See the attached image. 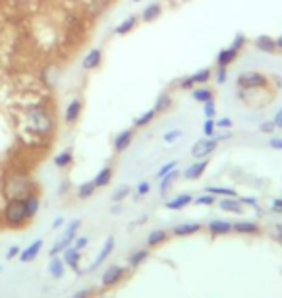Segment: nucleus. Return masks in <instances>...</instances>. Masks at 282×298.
<instances>
[{"label":"nucleus","mask_w":282,"mask_h":298,"mask_svg":"<svg viewBox=\"0 0 282 298\" xmlns=\"http://www.w3.org/2000/svg\"><path fill=\"white\" fill-rule=\"evenodd\" d=\"M218 207L222 211H230V213H242L244 207H242V201L236 198H224L218 201Z\"/></svg>","instance_id":"19"},{"label":"nucleus","mask_w":282,"mask_h":298,"mask_svg":"<svg viewBox=\"0 0 282 298\" xmlns=\"http://www.w3.org/2000/svg\"><path fill=\"white\" fill-rule=\"evenodd\" d=\"M147 256H149L147 250H137V252H133V254L128 258V264H130V267H137L141 262H145V260H147Z\"/></svg>","instance_id":"35"},{"label":"nucleus","mask_w":282,"mask_h":298,"mask_svg":"<svg viewBox=\"0 0 282 298\" xmlns=\"http://www.w3.org/2000/svg\"><path fill=\"white\" fill-rule=\"evenodd\" d=\"M4 223L8 227H22L27 221V213H25V203L20 198H12L6 201L4 211H2Z\"/></svg>","instance_id":"2"},{"label":"nucleus","mask_w":282,"mask_h":298,"mask_svg":"<svg viewBox=\"0 0 282 298\" xmlns=\"http://www.w3.org/2000/svg\"><path fill=\"white\" fill-rule=\"evenodd\" d=\"M182 138V132L180 130H168V132L163 136L164 144H174V142H178Z\"/></svg>","instance_id":"37"},{"label":"nucleus","mask_w":282,"mask_h":298,"mask_svg":"<svg viewBox=\"0 0 282 298\" xmlns=\"http://www.w3.org/2000/svg\"><path fill=\"white\" fill-rule=\"evenodd\" d=\"M197 205H211V203H215V196L213 194H203V196H199L197 199H194Z\"/></svg>","instance_id":"41"},{"label":"nucleus","mask_w":282,"mask_h":298,"mask_svg":"<svg viewBox=\"0 0 282 298\" xmlns=\"http://www.w3.org/2000/svg\"><path fill=\"white\" fill-rule=\"evenodd\" d=\"M131 140H133V132H131L130 128H128V130H122V132L114 138V149H116V153L126 151V149L130 147Z\"/></svg>","instance_id":"12"},{"label":"nucleus","mask_w":282,"mask_h":298,"mask_svg":"<svg viewBox=\"0 0 282 298\" xmlns=\"http://www.w3.org/2000/svg\"><path fill=\"white\" fill-rule=\"evenodd\" d=\"M23 203H25V213H27V221L33 219L37 213H39V207H41V201L35 194H29L27 198H23Z\"/></svg>","instance_id":"16"},{"label":"nucleus","mask_w":282,"mask_h":298,"mask_svg":"<svg viewBox=\"0 0 282 298\" xmlns=\"http://www.w3.org/2000/svg\"><path fill=\"white\" fill-rule=\"evenodd\" d=\"M276 130V126H274V122L272 120H265L259 124V132L261 134H272Z\"/></svg>","instance_id":"42"},{"label":"nucleus","mask_w":282,"mask_h":298,"mask_svg":"<svg viewBox=\"0 0 282 298\" xmlns=\"http://www.w3.org/2000/svg\"><path fill=\"white\" fill-rule=\"evenodd\" d=\"M170 105H172L170 95H168V93H161V95H159V99H157V103H155V111L163 112V111H166Z\"/></svg>","instance_id":"34"},{"label":"nucleus","mask_w":282,"mask_h":298,"mask_svg":"<svg viewBox=\"0 0 282 298\" xmlns=\"http://www.w3.org/2000/svg\"><path fill=\"white\" fill-rule=\"evenodd\" d=\"M194 88H196V81L192 79V76H185L180 79V89L187 91V89H194Z\"/></svg>","instance_id":"44"},{"label":"nucleus","mask_w":282,"mask_h":298,"mask_svg":"<svg viewBox=\"0 0 282 298\" xmlns=\"http://www.w3.org/2000/svg\"><path fill=\"white\" fill-rule=\"evenodd\" d=\"M269 83V79L265 74L261 72H253V70H248V72H242L236 79V86L242 89H259L265 88Z\"/></svg>","instance_id":"4"},{"label":"nucleus","mask_w":282,"mask_h":298,"mask_svg":"<svg viewBox=\"0 0 282 298\" xmlns=\"http://www.w3.org/2000/svg\"><path fill=\"white\" fill-rule=\"evenodd\" d=\"M166 240V232L163 229H155V231L149 232V236H147V244L149 246H159L161 242Z\"/></svg>","instance_id":"30"},{"label":"nucleus","mask_w":282,"mask_h":298,"mask_svg":"<svg viewBox=\"0 0 282 298\" xmlns=\"http://www.w3.org/2000/svg\"><path fill=\"white\" fill-rule=\"evenodd\" d=\"M43 238H37V240H33L25 250H22L20 252V256H18V260L22 262V264H29V262H33L37 256H39V252L43 250Z\"/></svg>","instance_id":"6"},{"label":"nucleus","mask_w":282,"mask_h":298,"mask_svg":"<svg viewBox=\"0 0 282 298\" xmlns=\"http://www.w3.org/2000/svg\"><path fill=\"white\" fill-rule=\"evenodd\" d=\"M20 252H22V250H20V246H10V248H8V252H6V260L10 262V260H14V258H18Z\"/></svg>","instance_id":"46"},{"label":"nucleus","mask_w":282,"mask_h":298,"mask_svg":"<svg viewBox=\"0 0 282 298\" xmlns=\"http://www.w3.org/2000/svg\"><path fill=\"white\" fill-rule=\"evenodd\" d=\"M131 2H135V4H137V2H141V0H131Z\"/></svg>","instance_id":"59"},{"label":"nucleus","mask_w":282,"mask_h":298,"mask_svg":"<svg viewBox=\"0 0 282 298\" xmlns=\"http://www.w3.org/2000/svg\"><path fill=\"white\" fill-rule=\"evenodd\" d=\"M209 231L213 234H228L232 231V223L222 221V219H217V221H211L209 223Z\"/></svg>","instance_id":"22"},{"label":"nucleus","mask_w":282,"mask_h":298,"mask_svg":"<svg viewBox=\"0 0 282 298\" xmlns=\"http://www.w3.org/2000/svg\"><path fill=\"white\" fill-rule=\"evenodd\" d=\"M218 142L215 138H203V140H199L196 142L194 145V149H192V155L196 157V159H207V155H211L215 149H217Z\"/></svg>","instance_id":"5"},{"label":"nucleus","mask_w":282,"mask_h":298,"mask_svg":"<svg viewBox=\"0 0 282 298\" xmlns=\"http://www.w3.org/2000/svg\"><path fill=\"white\" fill-rule=\"evenodd\" d=\"M83 111V103L79 99H72L68 103V107H66V112H64V120L68 124H74V122L79 118V114Z\"/></svg>","instance_id":"8"},{"label":"nucleus","mask_w":282,"mask_h":298,"mask_svg":"<svg viewBox=\"0 0 282 298\" xmlns=\"http://www.w3.org/2000/svg\"><path fill=\"white\" fill-rule=\"evenodd\" d=\"M128 194H130V188H128V186L118 188V190H116V192L112 194V201H116V203H120V201H122V199L126 198Z\"/></svg>","instance_id":"40"},{"label":"nucleus","mask_w":282,"mask_h":298,"mask_svg":"<svg viewBox=\"0 0 282 298\" xmlns=\"http://www.w3.org/2000/svg\"><path fill=\"white\" fill-rule=\"evenodd\" d=\"M194 201V196L192 194H180V196H176V198L168 199L166 201V207L168 209H182L185 205H190Z\"/></svg>","instance_id":"18"},{"label":"nucleus","mask_w":282,"mask_h":298,"mask_svg":"<svg viewBox=\"0 0 282 298\" xmlns=\"http://www.w3.org/2000/svg\"><path fill=\"white\" fill-rule=\"evenodd\" d=\"M110 180H112V168H110V166H105L103 171H99L97 177L93 178V182H95V186H97V188L109 186Z\"/></svg>","instance_id":"20"},{"label":"nucleus","mask_w":282,"mask_h":298,"mask_svg":"<svg viewBox=\"0 0 282 298\" xmlns=\"http://www.w3.org/2000/svg\"><path fill=\"white\" fill-rule=\"evenodd\" d=\"M64 225V217H56L55 223H53V229H60Z\"/></svg>","instance_id":"56"},{"label":"nucleus","mask_w":282,"mask_h":298,"mask_svg":"<svg viewBox=\"0 0 282 298\" xmlns=\"http://www.w3.org/2000/svg\"><path fill=\"white\" fill-rule=\"evenodd\" d=\"M89 294H91V290H77L72 298H89Z\"/></svg>","instance_id":"54"},{"label":"nucleus","mask_w":282,"mask_h":298,"mask_svg":"<svg viewBox=\"0 0 282 298\" xmlns=\"http://www.w3.org/2000/svg\"><path fill=\"white\" fill-rule=\"evenodd\" d=\"M62 260H64V264L68 267H72L74 271L81 273L79 271V260H81V256H79V250H76L74 246H68L64 252H62Z\"/></svg>","instance_id":"9"},{"label":"nucleus","mask_w":282,"mask_h":298,"mask_svg":"<svg viewBox=\"0 0 282 298\" xmlns=\"http://www.w3.org/2000/svg\"><path fill=\"white\" fill-rule=\"evenodd\" d=\"M209 194L213 196H226V198H236V190L232 188H220V186H209L207 188Z\"/></svg>","instance_id":"33"},{"label":"nucleus","mask_w":282,"mask_h":298,"mask_svg":"<svg viewBox=\"0 0 282 298\" xmlns=\"http://www.w3.org/2000/svg\"><path fill=\"white\" fill-rule=\"evenodd\" d=\"M176 166H178V161H168L166 165H163V166H161V168H159V173H157V177H159V178H163L164 175H168L170 171H174Z\"/></svg>","instance_id":"39"},{"label":"nucleus","mask_w":282,"mask_h":298,"mask_svg":"<svg viewBox=\"0 0 282 298\" xmlns=\"http://www.w3.org/2000/svg\"><path fill=\"white\" fill-rule=\"evenodd\" d=\"M207 165H209V161L207 159H201L199 163H194L192 166H187L184 171V178L185 180H196V178H199L203 173H205Z\"/></svg>","instance_id":"14"},{"label":"nucleus","mask_w":282,"mask_h":298,"mask_svg":"<svg viewBox=\"0 0 282 298\" xmlns=\"http://www.w3.org/2000/svg\"><path fill=\"white\" fill-rule=\"evenodd\" d=\"M272 122H274V126H276V128H280V130H282V109H278V112L274 114Z\"/></svg>","instance_id":"52"},{"label":"nucleus","mask_w":282,"mask_h":298,"mask_svg":"<svg viewBox=\"0 0 282 298\" xmlns=\"http://www.w3.org/2000/svg\"><path fill=\"white\" fill-rule=\"evenodd\" d=\"M155 114H157V111L155 109H149V111H145L143 114H139L135 120H133V126L135 128H141V126H145V124H149V122L155 118Z\"/></svg>","instance_id":"32"},{"label":"nucleus","mask_w":282,"mask_h":298,"mask_svg":"<svg viewBox=\"0 0 282 298\" xmlns=\"http://www.w3.org/2000/svg\"><path fill=\"white\" fill-rule=\"evenodd\" d=\"M79 225H81V221L79 219H74V221L70 223L68 227H66V231H64V234H62V238H64L66 242H74L76 240V234H77V229H79Z\"/></svg>","instance_id":"27"},{"label":"nucleus","mask_w":282,"mask_h":298,"mask_svg":"<svg viewBox=\"0 0 282 298\" xmlns=\"http://www.w3.org/2000/svg\"><path fill=\"white\" fill-rule=\"evenodd\" d=\"M87 242H89V240H87L85 236H77L76 242H74V248H76V250H81V248H85L87 246Z\"/></svg>","instance_id":"47"},{"label":"nucleus","mask_w":282,"mask_h":298,"mask_svg":"<svg viewBox=\"0 0 282 298\" xmlns=\"http://www.w3.org/2000/svg\"><path fill=\"white\" fill-rule=\"evenodd\" d=\"M133 25H135V16H130V18H126L122 23H118L116 27H114V33L116 35H126L130 33L131 29H133Z\"/></svg>","instance_id":"29"},{"label":"nucleus","mask_w":282,"mask_h":298,"mask_svg":"<svg viewBox=\"0 0 282 298\" xmlns=\"http://www.w3.org/2000/svg\"><path fill=\"white\" fill-rule=\"evenodd\" d=\"M149 190H151V184L143 180V182L137 184V196H145V194H149Z\"/></svg>","instance_id":"45"},{"label":"nucleus","mask_w":282,"mask_h":298,"mask_svg":"<svg viewBox=\"0 0 282 298\" xmlns=\"http://www.w3.org/2000/svg\"><path fill=\"white\" fill-rule=\"evenodd\" d=\"M192 97H194L197 103H207V101H213V91H211V89H207V88L194 89Z\"/></svg>","instance_id":"31"},{"label":"nucleus","mask_w":282,"mask_h":298,"mask_svg":"<svg viewBox=\"0 0 282 298\" xmlns=\"http://www.w3.org/2000/svg\"><path fill=\"white\" fill-rule=\"evenodd\" d=\"M180 177V173H178V168H174V171H170L168 175H164L163 178H161V186H159V190H161V194H166L168 190H170V186L174 184V180Z\"/></svg>","instance_id":"24"},{"label":"nucleus","mask_w":282,"mask_h":298,"mask_svg":"<svg viewBox=\"0 0 282 298\" xmlns=\"http://www.w3.org/2000/svg\"><path fill=\"white\" fill-rule=\"evenodd\" d=\"M112 250H114V238L109 236V238H107V242H105V246H103V250H101L99 256L95 258V262H93V265H91V269H95V267H99L101 264H105V260L112 254Z\"/></svg>","instance_id":"15"},{"label":"nucleus","mask_w":282,"mask_h":298,"mask_svg":"<svg viewBox=\"0 0 282 298\" xmlns=\"http://www.w3.org/2000/svg\"><path fill=\"white\" fill-rule=\"evenodd\" d=\"M4 194H6V198L12 199V198H27L29 194H33V182L31 178L23 177V175H14L12 178L6 180V184H4Z\"/></svg>","instance_id":"1"},{"label":"nucleus","mask_w":282,"mask_h":298,"mask_svg":"<svg viewBox=\"0 0 282 298\" xmlns=\"http://www.w3.org/2000/svg\"><path fill=\"white\" fill-rule=\"evenodd\" d=\"M238 58V49H234V47H226V49H222L220 53L217 55V64L222 68L230 66L234 60Z\"/></svg>","instance_id":"11"},{"label":"nucleus","mask_w":282,"mask_h":298,"mask_svg":"<svg viewBox=\"0 0 282 298\" xmlns=\"http://www.w3.org/2000/svg\"><path fill=\"white\" fill-rule=\"evenodd\" d=\"M74 161V153H72V149H64V151H60V153L55 157V165L58 168H66V166L70 165Z\"/></svg>","instance_id":"25"},{"label":"nucleus","mask_w":282,"mask_h":298,"mask_svg":"<svg viewBox=\"0 0 282 298\" xmlns=\"http://www.w3.org/2000/svg\"><path fill=\"white\" fill-rule=\"evenodd\" d=\"M232 124L234 122L230 120V118H220V120L215 122V126H218V128H232Z\"/></svg>","instance_id":"50"},{"label":"nucleus","mask_w":282,"mask_h":298,"mask_svg":"<svg viewBox=\"0 0 282 298\" xmlns=\"http://www.w3.org/2000/svg\"><path fill=\"white\" fill-rule=\"evenodd\" d=\"M244 43H246V37H244V35L240 33V35H236V39H234V43H232V47H234V49H242V47H244Z\"/></svg>","instance_id":"49"},{"label":"nucleus","mask_w":282,"mask_h":298,"mask_svg":"<svg viewBox=\"0 0 282 298\" xmlns=\"http://www.w3.org/2000/svg\"><path fill=\"white\" fill-rule=\"evenodd\" d=\"M226 79H228V76H226V68L218 66V76H217V81H218V83H224Z\"/></svg>","instance_id":"51"},{"label":"nucleus","mask_w":282,"mask_h":298,"mask_svg":"<svg viewBox=\"0 0 282 298\" xmlns=\"http://www.w3.org/2000/svg\"><path fill=\"white\" fill-rule=\"evenodd\" d=\"M240 201H242V205H244V203H248V205L257 207V199H255V198H240Z\"/></svg>","instance_id":"53"},{"label":"nucleus","mask_w":282,"mask_h":298,"mask_svg":"<svg viewBox=\"0 0 282 298\" xmlns=\"http://www.w3.org/2000/svg\"><path fill=\"white\" fill-rule=\"evenodd\" d=\"M255 47L259 49L261 53H274L276 51V41L269 35H259L255 39Z\"/></svg>","instance_id":"17"},{"label":"nucleus","mask_w":282,"mask_h":298,"mask_svg":"<svg viewBox=\"0 0 282 298\" xmlns=\"http://www.w3.org/2000/svg\"><path fill=\"white\" fill-rule=\"evenodd\" d=\"M29 122L37 134H51L53 130V116L43 107H31L29 109Z\"/></svg>","instance_id":"3"},{"label":"nucleus","mask_w":282,"mask_h":298,"mask_svg":"<svg viewBox=\"0 0 282 298\" xmlns=\"http://www.w3.org/2000/svg\"><path fill=\"white\" fill-rule=\"evenodd\" d=\"M203 134H205V138H213L215 136V120L213 118H207L203 122Z\"/></svg>","instance_id":"38"},{"label":"nucleus","mask_w":282,"mask_h":298,"mask_svg":"<svg viewBox=\"0 0 282 298\" xmlns=\"http://www.w3.org/2000/svg\"><path fill=\"white\" fill-rule=\"evenodd\" d=\"M232 231L240 232V234H251V232H257V225L251 221H240L232 223Z\"/></svg>","instance_id":"26"},{"label":"nucleus","mask_w":282,"mask_h":298,"mask_svg":"<svg viewBox=\"0 0 282 298\" xmlns=\"http://www.w3.org/2000/svg\"><path fill=\"white\" fill-rule=\"evenodd\" d=\"M101 58H103L101 49H91L85 55V58L81 60V68H83V70H95V68H99V64H101Z\"/></svg>","instance_id":"10"},{"label":"nucleus","mask_w":282,"mask_h":298,"mask_svg":"<svg viewBox=\"0 0 282 298\" xmlns=\"http://www.w3.org/2000/svg\"><path fill=\"white\" fill-rule=\"evenodd\" d=\"M203 112H205L207 118H215V103L213 101H207V103H203Z\"/></svg>","instance_id":"43"},{"label":"nucleus","mask_w":282,"mask_h":298,"mask_svg":"<svg viewBox=\"0 0 282 298\" xmlns=\"http://www.w3.org/2000/svg\"><path fill=\"white\" fill-rule=\"evenodd\" d=\"M272 149H276V151H282V138H271V142H269Z\"/></svg>","instance_id":"48"},{"label":"nucleus","mask_w":282,"mask_h":298,"mask_svg":"<svg viewBox=\"0 0 282 298\" xmlns=\"http://www.w3.org/2000/svg\"><path fill=\"white\" fill-rule=\"evenodd\" d=\"M276 232H278V236L282 238V225H276Z\"/></svg>","instance_id":"58"},{"label":"nucleus","mask_w":282,"mask_h":298,"mask_svg":"<svg viewBox=\"0 0 282 298\" xmlns=\"http://www.w3.org/2000/svg\"><path fill=\"white\" fill-rule=\"evenodd\" d=\"M201 229V225L199 223H184V225H178V227H174V234L176 236H187V234H194Z\"/></svg>","instance_id":"23"},{"label":"nucleus","mask_w":282,"mask_h":298,"mask_svg":"<svg viewBox=\"0 0 282 298\" xmlns=\"http://www.w3.org/2000/svg\"><path fill=\"white\" fill-rule=\"evenodd\" d=\"M161 12H163L161 4H149V6L143 10V14H141V20L145 23H149V22H153V20H157V18L161 16Z\"/></svg>","instance_id":"21"},{"label":"nucleus","mask_w":282,"mask_h":298,"mask_svg":"<svg viewBox=\"0 0 282 298\" xmlns=\"http://www.w3.org/2000/svg\"><path fill=\"white\" fill-rule=\"evenodd\" d=\"M274 41H276V49H280V51H282V35H280V37H276Z\"/></svg>","instance_id":"57"},{"label":"nucleus","mask_w":282,"mask_h":298,"mask_svg":"<svg viewBox=\"0 0 282 298\" xmlns=\"http://www.w3.org/2000/svg\"><path fill=\"white\" fill-rule=\"evenodd\" d=\"M66 271V264L62 258L58 256H51V262H49V273L53 279H62Z\"/></svg>","instance_id":"13"},{"label":"nucleus","mask_w":282,"mask_h":298,"mask_svg":"<svg viewBox=\"0 0 282 298\" xmlns=\"http://www.w3.org/2000/svg\"><path fill=\"white\" fill-rule=\"evenodd\" d=\"M95 190H97V186H95V182H93V180H91V182H83L81 186L77 188V198L79 199L91 198V196L95 194Z\"/></svg>","instance_id":"28"},{"label":"nucleus","mask_w":282,"mask_h":298,"mask_svg":"<svg viewBox=\"0 0 282 298\" xmlns=\"http://www.w3.org/2000/svg\"><path fill=\"white\" fill-rule=\"evenodd\" d=\"M192 79L196 81V86H203V83H207V81L211 79V70H209V68H203V70H199L196 74H192Z\"/></svg>","instance_id":"36"},{"label":"nucleus","mask_w":282,"mask_h":298,"mask_svg":"<svg viewBox=\"0 0 282 298\" xmlns=\"http://www.w3.org/2000/svg\"><path fill=\"white\" fill-rule=\"evenodd\" d=\"M122 277H124V269L118 267V265H112V267H109V269L103 273V279H101V281H103V287H114Z\"/></svg>","instance_id":"7"},{"label":"nucleus","mask_w":282,"mask_h":298,"mask_svg":"<svg viewBox=\"0 0 282 298\" xmlns=\"http://www.w3.org/2000/svg\"><path fill=\"white\" fill-rule=\"evenodd\" d=\"M272 209L276 211V213H282V199H274V203H272Z\"/></svg>","instance_id":"55"}]
</instances>
